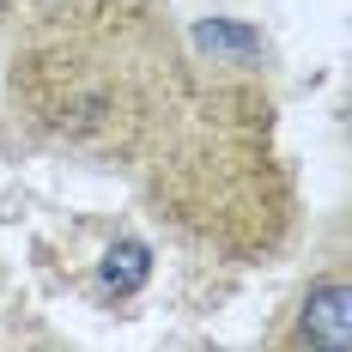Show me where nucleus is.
I'll use <instances>...</instances> for the list:
<instances>
[{
	"mask_svg": "<svg viewBox=\"0 0 352 352\" xmlns=\"http://www.w3.org/2000/svg\"><path fill=\"white\" fill-rule=\"evenodd\" d=\"M292 340L322 346V352H346V346H352V285H346V280L310 285L304 316H298V334H292Z\"/></svg>",
	"mask_w": 352,
	"mask_h": 352,
	"instance_id": "1",
	"label": "nucleus"
}]
</instances>
